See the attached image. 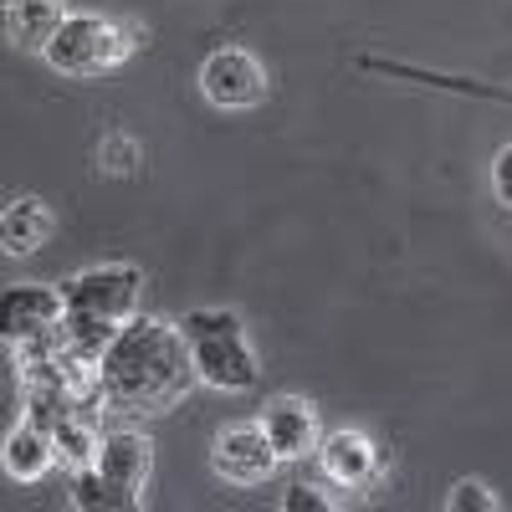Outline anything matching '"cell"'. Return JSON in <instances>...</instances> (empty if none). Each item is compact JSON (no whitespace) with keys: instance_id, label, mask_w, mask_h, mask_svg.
<instances>
[{"instance_id":"6da1fadb","label":"cell","mask_w":512,"mask_h":512,"mask_svg":"<svg viewBox=\"0 0 512 512\" xmlns=\"http://www.w3.org/2000/svg\"><path fill=\"white\" fill-rule=\"evenodd\" d=\"M195 379L200 374L180 323L164 318H128L98 359L103 400L123 415H164L190 395Z\"/></svg>"},{"instance_id":"7a4b0ae2","label":"cell","mask_w":512,"mask_h":512,"mask_svg":"<svg viewBox=\"0 0 512 512\" xmlns=\"http://www.w3.org/2000/svg\"><path fill=\"white\" fill-rule=\"evenodd\" d=\"M180 333L190 344V359H195V374L210 390H226V395H241L251 390L262 369H256V354L246 344V328L231 308H190L180 318Z\"/></svg>"},{"instance_id":"3957f363","label":"cell","mask_w":512,"mask_h":512,"mask_svg":"<svg viewBox=\"0 0 512 512\" xmlns=\"http://www.w3.org/2000/svg\"><path fill=\"white\" fill-rule=\"evenodd\" d=\"M128 52H134V41L118 21H103V16H67L62 31L47 41V67L62 72V77H98L108 67H118Z\"/></svg>"},{"instance_id":"277c9868","label":"cell","mask_w":512,"mask_h":512,"mask_svg":"<svg viewBox=\"0 0 512 512\" xmlns=\"http://www.w3.org/2000/svg\"><path fill=\"white\" fill-rule=\"evenodd\" d=\"M139 292H144V272L139 267H88L77 272L72 282H62V297H67V313L72 318H93V323H128L139 318Z\"/></svg>"},{"instance_id":"5b68a950","label":"cell","mask_w":512,"mask_h":512,"mask_svg":"<svg viewBox=\"0 0 512 512\" xmlns=\"http://www.w3.org/2000/svg\"><path fill=\"white\" fill-rule=\"evenodd\" d=\"M67 318V297L62 287H47V282H16L0 292V333H6L11 349H26V344H41L52 338Z\"/></svg>"},{"instance_id":"8992f818","label":"cell","mask_w":512,"mask_h":512,"mask_svg":"<svg viewBox=\"0 0 512 512\" xmlns=\"http://www.w3.org/2000/svg\"><path fill=\"white\" fill-rule=\"evenodd\" d=\"M200 93L216 108H256L267 98V67L241 47H221L200 62Z\"/></svg>"},{"instance_id":"52a82bcc","label":"cell","mask_w":512,"mask_h":512,"mask_svg":"<svg viewBox=\"0 0 512 512\" xmlns=\"http://www.w3.org/2000/svg\"><path fill=\"white\" fill-rule=\"evenodd\" d=\"M93 466L103 472V482H108L118 507H139L144 487H149V472H154V446L139 431H108Z\"/></svg>"},{"instance_id":"ba28073f","label":"cell","mask_w":512,"mask_h":512,"mask_svg":"<svg viewBox=\"0 0 512 512\" xmlns=\"http://www.w3.org/2000/svg\"><path fill=\"white\" fill-rule=\"evenodd\" d=\"M277 461H282V456L272 451L267 431H262V425H251V420L226 425V431L216 436V446H210V466H216L226 482H241V487L267 482Z\"/></svg>"},{"instance_id":"9c48e42d","label":"cell","mask_w":512,"mask_h":512,"mask_svg":"<svg viewBox=\"0 0 512 512\" xmlns=\"http://www.w3.org/2000/svg\"><path fill=\"white\" fill-rule=\"evenodd\" d=\"M364 72L390 77V82H420V88L436 93H456V98H487V103H507L512 108V88L487 77H461V72H436V67H415V62H390V57H359Z\"/></svg>"},{"instance_id":"30bf717a","label":"cell","mask_w":512,"mask_h":512,"mask_svg":"<svg viewBox=\"0 0 512 512\" xmlns=\"http://www.w3.org/2000/svg\"><path fill=\"white\" fill-rule=\"evenodd\" d=\"M262 431L272 441V451L282 461H303L308 451H318V415L308 400H272L267 415H262Z\"/></svg>"},{"instance_id":"8fae6325","label":"cell","mask_w":512,"mask_h":512,"mask_svg":"<svg viewBox=\"0 0 512 512\" xmlns=\"http://www.w3.org/2000/svg\"><path fill=\"white\" fill-rule=\"evenodd\" d=\"M318 466L338 487H364L374 477V446L359 431H333L318 441Z\"/></svg>"},{"instance_id":"7c38bea8","label":"cell","mask_w":512,"mask_h":512,"mask_svg":"<svg viewBox=\"0 0 512 512\" xmlns=\"http://www.w3.org/2000/svg\"><path fill=\"white\" fill-rule=\"evenodd\" d=\"M62 0H6V36L26 52H47V41L62 31Z\"/></svg>"},{"instance_id":"4fadbf2b","label":"cell","mask_w":512,"mask_h":512,"mask_svg":"<svg viewBox=\"0 0 512 512\" xmlns=\"http://www.w3.org/2000/svg\"><path fill=\"white\" fill-rule=\"evenodd\" d=\"M6 472L16 477V482H41L52 472V461H57V441H52V431H41V425H31V420H21V425H11V436H6Z\"/></svg>"},{"instance_id":"5bb4252c","label":"cell","mask_w":512,"mask_h":512,"mask_svg":"<svg viewBox=\"0 0 512 512\" xmlns=\"http://www.w3.org/2000/svg\"><path fill=\"white\" fill-rule=\"evenodd\" d=\"M47 231H52V216H47V205L41 200H11L6 205V216H0V246H6L11 256H26V251H36L41 241H47Z\"/></svg>"},{"instance_id":"9a60e30c","label":"cell","mask_w":512,"mask_h":512,"mask_svg":"<svg viewBox=\"0 0 512 512\" xmlns=\"http://www.w3.org/2000/svg\"><path fill=\"white\" fill-rule=\"evenodd\" d=\"M52 441H57V456L72 466V472H82V466H93V461H98V446H103V436L93 431V420L82 415V410H72V415L57 425Z\"/></svg>"},{"instance_id":"2e32d148","label":"cell","mask_w":512,"mask_h":512,"mask_svg":"<svg viewBox=\"0 0 512 512\" xmlns=\"http://www.w3.org/2000/svg\"><path fill=\"white\" fill-rule=\"evenodd\" d=\"M72 507H82V512H103V507H118L98 466H82V472L72 477Z\"/></svg>"},{"instance_id":"e0dca14e","label":"cell","mask_w":512,"mask_h":512,"mask_svg":"<svg viewBox=\"0 0 512 512\" xmlns=\"http://www.w3.org/2000/svg\"><path fill=\"white\" fill-rule=\"evenodd\" d=\"M446 507H451V512H497L502 502H497L492 487H482V482H456L451 497H446Z\"/></svg>"},{"instance_id":"ac0fdd59","label":"cell","mask_w":512,"mask_h":512,"mask_svg":"<svg viewBox=\"0 0 512 512\" xmlns=\"http://www.w3.org/2000/svg\"><path fill=\"white\" fill-rule=\"evenodd\" d=\"M98 159H103V169H113V175H128V169L139 164V144L128 139V134H108L98 144Z\"/></svg>"},{"instance_id":"d6986e66","label":"cell","mask_w":512,"mask_h":512,"mask_svg":"<svg viewBox=\"0 0 512 512\" xmlns=\"http://www.w3.org/2000/svg\"><path fill=\"white\" fill-rule=\"evenodd\" d=\"M328 507H333V497H323L318 487H303V482L282 492V512H328Z\"/></svg>"},{"instance_id":"ffe728a7","label":"cell","mask_w":512,"mask_h":512,"mask_svg":"<svg viewBox=\"0 0 512 512\" xmlns=\"http://www.w3.org/2000/svg\"><path fill=\"white\" fill-rule=\"evenodd\" d=\"M492 195L502 205H512V144H502L497 159H492Z\"/></svg>"}]
</instances>
